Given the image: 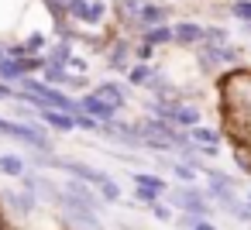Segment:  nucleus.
I'll return each instance as SVG.
<instances>
[{
  "instance_id": "nucleus-1",
  "label": "nucleus",
  "mask_w": 251,
  "mask_h": 230,
  "mask_svg": "<svg viewBox=\"0 0 251 230\" xmlns=\"http://www.w3.org/2000/svg\"><path fill=\"white\" fill-rule=\"evenodd\" d=\"M0 134H11V138H18V141H25V144H35L38 151H52V141H49V134H45L42 127H35V124H14V120H0Z\"/></svg>"
},
{
  "instance_id": "nucleus-2",
  "label": "nucleus",
  "mask_w": 251,
  "mask_h": 230,
  "mask_svg": "<svg viewBox=\"0 0 251 230\" xmlns=\"http://www.w3.org/2000/svg\"><path fill=\"white\" fill-rule=\"evenodd\" d=\"M55 199H59V209H62V213H66V216H69L76 227H83V230H103V227H100V220H97V216H93V213H90L83 203H76L73 196L55 192Z\"/></svg>"
},
{
  "instance_id": "nucleus-3",
  "label": "nucleus",
  "mask_w": 251,
  "mask_h": 230,
  "mask_svg": "<svg viewBox=\"0 0 251 230\" xmlns=\"http://www.w3.org/2000/svg\"><path fill=\"white\" fill-rule=\"evenodd\" d=\"M172 203L176 206H182V209H189L193 216H206L210 213V203H206V192H200V189H193V185H176L172 189Z\"/></svg>"
},
{
  "instance_id": "nucleus-4",
  "label": "nucleus",
  "mask_w": 251,
  "mask_h": 230,
  "mask_svg": "<svg viewBox=\"0 0 251 230\" xmlns=\"http://www.w3.org/2000/svg\"><path fill=\"white\" fill-rule=\"evenodd\" d=\"M189 138V144H200V148H193V151H200V155H206V158H213L217 151H220V138H217V131H210V127H193V134H186Z\"/></svg>"
},
{
  "instance_id": "nucleus-5",
  "label": "nucleus",
  "mask_w": 251,
  "mask_h": 230,
  "mask_svg": "<svg viewBox=\"0 0 251 230\" xmlns=\"http://www.w3.org/2000/svg\"><path fill=\"white\" fill-rule=\"evenodd\" d=\"M200 62H203V69H213L217 62L220 66H227V62H237V48H230V45H217V48H203L200 52Z\"/></svg>"
},
{
  "instance_id": "nucleus-6",
  "label": "nucleus",
  "mask_w": 251,
  "mask_h": 230,
  "mask_svg": "<svg viewBox=\"0 0 251 230\" xmlns=\"http://www.w3.org/2000/svg\"><path fill=\"white\" fill-rule=\"evenodd\" d=\"M79 114H86V117H93V120L100 124V120H110V117H114L117 110H114V107H107L103 100H97V96L90 93V96H86V100L79 103Z\"/></svg>"
},
{
  "instance_id": "nucleus-7",
  "label": "nucleus",
  "mask_w": 251,
  "mask_h": 230,
  "mask_svg": "<svg viewBox=\"0 0 251 230\" xmlns=\"http://www.w3.org/2000/svg\"><path fill=\"white\" fill-rule=\"evenodd\" d=\"M134 18H138V24L148 31V28H158V24L165 21V7H158V4H141Z\"/></svg>"
},
{
  "instance_id": "nucleus-8",
  "label": "nucleus",
  "mask_w": 251,
  "mask_h": 230,
  "mask_svg": "<svg viewBox=\"0 0 251 230\" xmlns=\"http://www.w3.org/2000/svg\"><path fill=\"white\" fill-rule=\"evenodd\" d=\"M172 38L182 42V45H200V42H203V28L193 24V21H182V24L172 28Z\"/></svg>"
},
{
  "instance_id": "nucleus-9",
  "label": "nucleus",
  "mask_w": 251,
  "mask_h": 230,
  "mask_svg": "<svg viewBox=\"0 0 251 230\" xmlns=\"http://www.w3.org/2000/svg\"><path fill=\"white\" fill-rule=\"evenodd\" d=\"M62 192H66V196H73L76 203H83V206H86L90 213L103 206V203H97V199H93V192H90V189H86L83 182H66V189H62Z\"/></svg>"
},
{
  "instance_id": "nucleus-10",
  "label": "nucleus",
  "mask_w": 251,
  "mask_h": 230,
  "mask_svg": "<svg viewBox=\"0 0 251 230\" xmlns=\"http://www.w3.org/2000/svg\"><path fill=\"white\" fill-rule=\"evenodd\" d=\"M93 96H97V100H103V103H107V107H114V110H117V107H124V90H121L117 83H100Z\"/></svg>"
},
{
  "instance_id": "nucleus-11",
  "label": "nucleus",
  "mask_w": 251,
  "mask_h": 230,
  "mask_svg": "<svg viewBox=\"0 0 251 230\" xmlns=\"http://www.w3.org/2000/svg\"><path fill=\"white\" fill-rule=\"evenodd\" d=\"M38 117H42L49 127H55V131H73V127H76L73 117H69V114H59V110H38Z\"/></svg>"
},
{
  "instance_id": "nucleus-12",
  "label": "nucleus",
  "mask_w": 251,
  "mask_h": 230,
  "mask_svg": "<svg viewBox=\"0 0 251 230\" xmlns=\"http://www.w3.org/2000/svg\"><path fill=\"white\" fill-rule=\"evenodd\" d=\"M165 42H172V28H165V24H158V28H148L145 35H141V45H165Z\"/></svg>"
},
{
  "instance_id": "nucleus-13",
  "label": "nucleus",
  "mask_w": 251,
  "mask_h": 230,
  "mask_svg": "<svg viewBox=\"0 0 251 230\" xmlns=\"http://www.w3.org/2000/svg\"><path fill=\"white\" fill-rule=\"evenodd\" d=\"M69 55H73V42H66V38H62V45H55V48H52V55L45 59V66H55V69H66V62H69Z\"/></svg>"
},
{
  "instance_id": "nucleus-14",
  "label": "nucleus",
  "mask_w": 251,
  "mask_h": 230,
  "mask_svg": "<svg viewBox=\"0 0 251 230\" xmlns=\"http://www.w3.org/2000/svg\"><path fill=\"white\" fill-rule=\"evenodd\" d=\"M127 52H131V48H127L124 42H117V45L110 48V69L124 72V69H127Z\"/></svg>"
},
{
  "instance_id": "nucleus-15",
  "label": "nucleus",
  "mask_w": 251,
  "mask_h": 230,
  "mask_svg": "<svg viewBox=\"0 0 251 230\" xmlns=\"http://www.w3.org/2000/svg\"><path fill=\"white\" fill-rule=\"evenodd\" d=\"M234 161H237V168H241V172H251V144L234 141Z\"/></svg>"
},
{
  "instance_id": "nucleus-16",
  "label": "nucleus",
  "mask_w": 251,
  "mask_h": 230,
  "mask_svg": "<svg viewBox=\"0 0 251 230\" xmlns=\"http://www.w3.org/2000/svg\"><path fill=\"white\" fill-rule=\"evenodd\" d=\"M0 172L4 175H25V161L18 155H0Z\"/></svg>"
},
{
  "instance_id": "nucleus-17",
  "label": "nucleus",
  "mask_w": 251,
  "mask_h": 230,
  "mask_svg": "<svg viewBox=\"0 0 251 230\" xmlns=\"http://www.w3.org/2000/svg\"><path fill=\"white\" fill-rule=\"evenodd\" d=\"M7 203H11L18 213H31V209L38 206V199H35L31 192H28V196H18V192H11V196H7Z\"/></svg>"
},
{
  "instance_id": "nucleus-18",
  "label": "nucleus",
  "mask_w": 251,
  "mask_h": 230,
  "mask_svg": "<svg viewBox=\"0 0 251 230\" xmlns=\"http://www.w3.org/2000/svg\"><path fill=\"white\" fill-rule=\"evenodd\" d=\"M134 185H138V189H151V192H165V182L155 179V175H145V172L134 175Z\"/></svg>"
},
{
  "instance_id": "nucleus-19",
  "label": "nucleus",
  "mask_w": 251,
  "mask_h": 230,
  "mask_svg": "<svg viewBox=\"0 0 251 230\" xmlns=\"http://www.w3.org/2000/svg\"><path fill=\"white\" fill-rule=\"evenodd\" d=\"M0 79H4L7 86L21 79V72H18V62H14V59H0Z\"/></svg>"
},
{
  "instance_id": "nucleus-20",
  "label": "nucleus",
  "mask_w": 251,
  "mask_h": 230,
  "mask_svg": "<svg viewBox=\"0 0 251 230\" xmlns=\"http://www.w3.org/2000/svg\"><path fill=\"white\" fill-rule=\"evenodd\" d=\"M203 42H206L210 48L227 45V31H224V28H203Z\"/></svg>"
},
{
  "instance_id": "nucleus-21",
  "label": "nucleus",
  "mask_w": 251,
  "mask_h": 230,
  "mask_svg": "<svg viewBox=\"0 0 251 230\" xmlns=\"http://www.w3.org/2000/svg\"><path fill=\"white\" fill-rule=\"evenodd\" d=\"M127 79H131L134 86H145V83L151 79V66H148V62H141V66H134V69L127 72Z\"/></svg>"
},
{
  "instance_id": "nucleus-22",
  "label": "nucleus",
  "mask_w": 251,
  "mask_h": 230,
  "mask_svg": "<svg viewBox=\"0 0 251 230\" xmlns=\"http://www.w3.org/2000/svg\"><path fill=\"white\" fill-rule=\"evenodd\" d=\"M107 14V4H100V0H90V11H86V24H100Z\"/></svg>"
},
{
  "instance_id": "nucleus-23",
  "label": "nucleus",
  "mask_w": 251,
  "mask_h": 230,
  "mask_svg": "<svg viewBox=\"0 0 251 230\" xmlns=\"http://www.w3.org/2000/svg\"><path fill=\"white\" fill-rule=\"evenodd\" d=\"M21 48H25V55H38V52L45 48V35H38V31H35V35H28V42H25Z\"/></svg>"
},
{
  "instance_id": "nucleus-24",
  "label": "nucleus",
  "mask_w": 251,
  "mask_h": 230,
  "mask_svg": "<svg viewBox=\"0 0 251 230\" xmlns=\"http://www.w3.org/2000/svg\"><path fill=\"white\" fill-rule=\"evenodd\" d=\"M97 189H100V196H103L107 203H117V199H121V189H117V182H110V179H103Z\"/></svg>"
},
{
  "instance_id": "nucleus-25",
  "label": "nucleus",
  "mask_w": 251,
  "mask_h": 230,
  "mask_svg": "<svg viewBox=\"0 0 251 230\" xmlns=\"http://www.w3.org/2000/svg\"><path fill=\"white\" fill-rule=\"evenodd\" d=\"M230 14L251 24V0H234V4H230Z\"/></svg>"
},
{
  "instance_id": "nucleus-26",
  "label": "nucleus",
  "mask_w": 251,
  "mask_h": 230,
  "mask_svg": "<svg viewBox=\"0 0 251 230\" xmlns=\"http://www.w3.org/2000/svg\"><path fill=\"white\" fill-rule=\"evenodd\" d=\"M169 168H172V175H179L182 182H193V179H196V172H193L189 165H182V161H169Z\"/></svg>"
},
{
  "instance_id": "nucleus-27",
  "label": "nucleus",
  "mask_w": 251,
  "mask_h": 230,
  "mask_svg": "<svg viewBox=\"0 0 251 230\" xmlns=\"http://www.w3.org/2000/svg\"><path fill=\"white\" fill-rule=\"evenodd\" d=\"M73 124H76V127H83V131H100V124H97L93 117H86V114H76V117H73Z\"/></svg>"
},
{
  "instance_id": "nucleus-28",
  "label": "nucleus",
  "mask_w": 251,
  "mask_h": 230,
  "mask_svg": "<svg viewBox=\"0 0 251 230\" xmlns=\"http://www.w3.org/2000/svg\"><path fill=\"white\" fill-rule=\"evenodd\" d=\"M138 203H145V206H155V203H158V192H151V189H138Z\"/></svg>"
},
{
  "instance_id": "nucleus-29",
  "label": "nucleus",
  "mask_w": 251,
  "mask_h": 230,
  "mask_svg": "<svg viewBox=\"0 0 251 230\" xmlns=\"http://www.w3.org/2000/svg\"><path fill=\"white\" fill-rule=\"evenodd\" d=\"M62 76H66V69H55V66H45V79H49V83H62Z\"/></svg>"
},
{
  "instance_id": "nucleus-30",
  "label": "nucleus",
  "mask_w": 251,
  "mask_h": 230,
  "mask_svg": "<svg viewBox=\"0 0 251 230\" xmlns=\"http://www.w3.org/2000/svg\"><path fill=\"white\" fill-rule=\"evenodd\" d=\"M151 52H155L151 45H138V48H134V55H138L141 62H148V59H151Z\"/></svg>"
},
{
  "instance_id": "nucleus-31",
  "label": "nucleus",
  "mask_w": 251,
  "mask_h": 230,
  "mask_svg": "<svg viewBox=\"0 0 251 230\" xmlns=\"http://www.w3.org/2000/svg\"><path fill=\"white\" fill-rule=\"evenodd\" d=\"M151 213H155L158 220H172V209H169V206H158V203H155V206H151Z\"/></svg>"
},
{
  "instance_id": "nucleus-32",
  "label": "nucleus",
  "mask_w": 251,
  "mask_h": 230,
  "mask_svg": "<svg viewBox=\"0 0 251 230\" xmlns=\"http://www.w3.org/2000/svg\"><path fill=\"white\" fill-rule=\"evenodd\" d=\"M66 66H73L76 72H86V69H90V66H86L83 59H76V55H69V62H66Z\"/></svg>"
},
{
  "instance_id": "nucleus-33",
  "label": "nucleus",
  "mask_w": 251,
  "mask_h": 230,
  "mask_svg": "<svg viewBox=\"0 0 251 230\" xmlns=\"http://www.w3.org/2000/svg\"><path fill=\"white\" fill-rule=\"evenodd\" d=\"M62 86H86L83 76H62Z\"/></svg>"
},
{
  "instance_id": "nucleus-34",
  "label": "nucleus",
  "mask_w": 251,
  "mask_h": 230,
  "mask_svg": "<svg viewBox=\"0 0 251 230\" xmlns=\"http://www.w3.org/2000/svg\"><path fill=\"white\" fill-rule=\"evenodd\" d=\"M193 230H217V227H213L210 220H196V223H193Z\"/></svg>"
},
{
  "instance_id": "nucleus-35",
  "label": "nucleus",
  "mask_w": 251,
  "mask_h": 230,
  "mask_svg": "<svg viewBox=\"0 0 251 230\" xmlns=\"http://www.w3.org/2000/svg\"><path fill=\"white\" fill-rule=\"evenodd\" d=\"M7 96H14V90H11L7 83H0V100H7Z\"/></svg>"
},
{
  "instance_id": "nucleus-36",
  "label": "nucleus",
  "mask_w": 251,
  "mask_h": 230,
  "mask_svg": "<svg viewBox=\"0 0 251 230\" xmlns=\"http://www.w3.org/2000/svg\"><path fill=\"white\" fill-rule=\"evenodd\" d=\"M69 0H49V7H66Z\"/></svg>"
},
{
  "instance_id": "nucleus-37",
  "label": "nucleus",
  "mask_w": 251,
  "mask_h": 230,
  "mask_svg": "<svg viewBox=\"0 0 251 230\" xmlns=\"http://www.w3.org/2000/svg\"><path fill=\"white\" fill-rule=\"evenodd\" d=\"M244 209H248V213H251V192H248V206H244Z\"/></svg>"
},
{
  "instance_id": "nucleus-38",
  "label": "nucleus",
  "mask_w": 251,
  "mask_h": 230,
  "mask_svg": "<svg viewBox=\"0 0 251 230\" xmlns=\"http://www.w3.org/2000/svg\"><path fill=\"white\" fill-rule=\"evenodd\" d=\"M0 59H4V48H0Z\"/></svg>"
},
{
  "instance_id": "nucleus-39",
  "label": "nucleus",
  "mask_w": 251,
  "mask_h": 230,
  "mask_svg": "<svg viewBox=\"0 0 251 230\" xmlns=\"http://www.w3.org/2000/svg\"><path fill=\"white\" fill-rule=\"evenodd\" d=\"M248 31H251V24H248Z\"/></svg>"
}]
</instances>
